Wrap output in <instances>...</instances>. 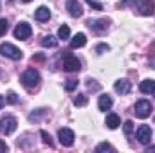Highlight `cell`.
<instances>
[{
  "label": "cell",
  "mask_w": 155,
  "mask_h": 153,
  "mask_svg": "<svg viewBox=\"0 0 155 153\" xmlns=\"http://www.w3.org/2000/svg\"><path fill=\"white\" fill-rule=\"evenodd\" d=\"M7 29H9V22L5 18H0V38L7 33Z\"/></svg>",
  "instance_id": "22"
},
{
  "label": "cell",
  "mask_w": 155,
  "mask_h": 153,
  "mask_svg": "<svg viewBox=\"0 0 155 153\" xmlns=\"http://www.w3.org/2000/svg\"><path fill=\"white\" fill-rule=\"evenodd\" d=\"M96 151L97 153H103V151H114V148L108 144V142H101V144H97L96 146Z\"/></svg>",
  "instance_id": "21"
},
{
  "label": "cell",
  "mask_w": 155,
  "mask_h": 153,
  "mask_svg": "<svg viewBox=\"0 0 155 153\" xmlns=\"http://www.w3.org/2000/svg\"><path fill=\"white\" fill-rule=\"evenodd\" d=\"M76 86H78V79H69V81H67V85H65V88H67L69 92H72Z\"/></svg>",
  "instance_id": "26"
},
{
  "label": "cell",
  "mask_w": 155,
  "mask_h": 153,
  "mask_svg": "<svg viewBox=\"0 0 155 153\" xmlns=\"http://www.w3.org/2000/svg\"><path fill=\"white\" fill-rule=\"evenodd\" d=\"M85 43H87V36H85L83 33H78L76 36L71 40V47H72V49H79V47H85Z\"/></svg>",
  "instance_id": "16"
},
{
  "label": "cell",
  "mask_w": 155,
  "mask_h": 153,
  "mask_svg": "<svg viewBox=\"0 0 155 153\" xmlns=\"http://www.w3.org/2000/svg\"><path fill=\"white\" fill-rule=\"evenodd\" d=\"M67 11H69V15L74 16V18H79V16L83 15V7H81V4H79L78 0H69V2H67Z\"/></svg>",
  "instance_id": "10"
},
{
  "label": "cell",
  "mask_w": 155,
  "mask_h": 153,
  "mask_svg": "<svg viewBox=\"0 0 155 153\" xmlns=\"http://www.w3.org/2000/svg\"><path fill=\"white\" fill-rule=\"evenodd\" d=\"M85 2H87V4H88L90 7H94V9H97V11H101V9H103V5H101L99 2H94V0H85Z\"/></svg>",
  "instance_id": "27"
},
{
  "label": "cell",
  "mask_w": 155,
  "mask_h": 153,
  "mask_svg": "<svg viewBox=\"0 0 155 153\" xmlns=\"http://www.w3.org/2000/svg\"><path fill=\"white\" fill-rule=\"evenodd\" d=\"M123 126H124V133H126V135H132V132H134V122H132V121H126Z\"/></svg>",
  "instance_id": "25"
},
{
  "label": "cell",
  "mask_w": 155,
  "mask_h": 153,
  "mask_svg": "<svg viewBox=\"0 0 155 153\" xmlns=\"http://www.w3.org/2000/svg\"><path fill=\"white\" fill-rule=\"evenodd\" d=\"M150 151H155V146H148L146 148V153H150Z\"/></svg>",
  "instance_id": "32"
},
{
  "label": "cell",
  "mask_w": 155,
  "mask_h": 153,
  "mask_svg": "<svg viewBox=\"0 0 155 153\" xmlns=\"http://www.w3.org/2000/svg\"><path fill=\"white\" fill-rule=\"evenodd\" d=\"M5 151H7V144L4 141H0V153H5Z\"/></svg>",
  "instance_id": "30"
},
{
  "label": "cell",
  "mask_w": 155,
  "mask_h": 153,
  "mask_svg": "<svg viewBox=\"0 0 155 153\" xmlns=\"http://www.w3.org/2000/svg\"><path fill=\"white\" fill-rule=\"evenodd\" d=\"M61 69L67 70V72H78V70L81 69V63H79V60H78L76 56L65 54V56L61 58Z\"/></svg>",
  "instance_id": "4"
},
{
  "label": "cell",
  "mask_w": 155,
  "mask_h": 153,
  "mask_svg": "<svg viewBox=\"0 0 155 153\" xmlns=\"http://www.w3.org/2000/svg\"><path fill=\"white\" fill-rule=\"evenodd\" d=\"M87 25L96 33H103V31L108 29V20H88Z\"/></svg>",
  "instance_id": "11"
},
{
  "label": "cell",
  "mask_w": 155,
  "mask_h": 153,
  "mask_svg": "<svg viewBox=\"0 0 155 153\" xmlns=\"http://www.w3.org/2000/svg\"><path fill=\"white\" fill-rule=\"evenodd\" d=\"M69 36H71V29H69V25H61V27L58 29V38L67 40Z\"/></svg>",
  "instance_id": "19"
},
{
  "label": "cell",
  "mask_w": 155,
  "mask_h": 153,
  "mask_svg": "<svg viewBox=\"0 0 155 153\" xmlns=\"http://www.w3.org/2000/svg\"><path fill=\"white\" fill-rule=\"evenodd\" d=\"M22 2H31V0H22Z\"/></svg>",
  "instance_id": "33"
},
{
  "label": "cell",
  "mask_w": 155,
  "mask_h": 153,
  "mask_svg": "<svg viewBox=\"0 0 155 153\" xmlns=\"http://www.w3.org/2000/svg\"><path fill=\"white\" fill-rule=\"evenodd\" d=\"M4 105H5V97H4V96H0V108H2Z\"/></svg>",
  "instance_id": "31"
},
{
  "label": "cell",
  "mask_w": 155,
  "mask_h": 153,
  "mask_svg": "<svg viewBox=\"0 0 155 153\" xmlns=\"http://www.w3.org/2000/svg\"><path fill=\"white\" fill-rule=\"evenodd\" d=\"M96 50H97V52H105V50H110V47H108V45H105V43H101V45H97V47H96Z\"/></svg>",
  "instance_id": "29"
},
{
  "label": "cell",
  "mask_w": 155,
  "mask_h": 153,
  "mask_svg": "<svg viewBox=\"0 0 155 153\" xmlns=\"http://www.w3.org/2000/svg\"><path fill=\"white\" fill-rule=\"evenodd\" d=\"M141 92H144V94H152L155 97V81L153 79H144L143 83H141Z\"/></svg>",
  "instance_id": "15"
},
{
  "label": "cell",
  "mask_w": 155,
  "mask_h": 153,
  "mask_svg": "<svg viewBox=\"0 0 155 153\" xmlns=\"http://www.w3.org/2000/svg\"><path fill=\"white\" fill-rule=\"evenodd\" d=\"M45 114V110H38V112H33V114H29V121L31 122H35V121H40V117Z\"/></svg>",
  "instance_id": "23"
},
{
  "label": "cell",
  "mask_w": 155,
  "mask_h": 153,
  "mask_svg": "<svg viewBox=\"0 0 155 153\" xmlns=\"http://www.w3.org/2000/svg\"><path fill=\"white\" fill-rule=\"evenodd\" d=\"M35 18H36L38 22H45V20H49V18H51V11H49V7L40 5L38 9L35 11Z\"/></svg>",
  "instance_id": "14"
},
{
  "label": "cell",
  "mask_w": 155,
  "mask_h": 153,
  "mask_svg": "<svg viewBox=\"0 0 155 153\" xmlns=\"http://www.w3.org/2000/svg\"><path fill=\"white\" fill-rule=\"evenodd\" d=\"M76 106H85L87 103H88V97L87 96H83V94H78L76 97H74V101H72Z\"/></svg>",
  "instance_id": "20"
},
{
  "label": "cell",
  "mask_w": 155,
  "mask_h": 153,
  "mask_svg": "<svg viewBox=\"0 0 155 153\" xmlns=\"http://www.w3.org/2000/svg\"><path fill=\"white\" fill-rule=\"evenodd\" d=\"M121 7H126V5H134V9H137L141 15L144 16H150L155 13V4L152 0H121L119 4Z\"/></svg>",
  "instance_id": "1"
},
{
  "label": "cell",
  "mask_w": 155,
  "mask_h": 153,
  "mask_svg": "<svg viewBox=\"0 0 155 153\" xmlns=\"http://www.w3.org/2000/svg\"><path fill=\"white\" fill-rule=\"evenodd\" d=\"M0 54L9 58V60H15V61L22 60V50L18 47H15L13 43H2L0 45Z\"/></svg>",
  "instance_id": "3"
},
{
  "label": "cell",
  "mask_w": 155,
  "mask_h": 153,
  "mask_svg": "<svg viewBox=\"0 0 155 153\" xmlns=\"http://www.w3.org/2000/svg\"><path fill=\"white\" fill-rule=\"evenodd\" d=\"M114 90H116L117 94L124 96V94H128V92L132 90V85H130V81H126V79H119V81H116V85H114Z\"/></svg>",
  "instance_id": "12"
},
{
  "label": "cell",
  "mask_w": 155,
  "mask_h": 153,
  "mask_svg": "<svg viewBox=\"0 0 155 153\" xmlns=\"http://www.w3.org/2000/svg\"><path fill=\"white\" fill-rule=\"evenodd\" d=\"M152 135H153V132H152V128L146 126V124H141V126L137 128V133H135V137H137V141H139L141 144H148V142L152 141Z\"/></svg>",
  "instance_id": "8"
},
{
  "label": "cell",
  "mask_w": 155,
  "mask_h": 153,
  "mask_svg": "<svg viewBox=\"0 0 155 153\" xmlns=\"http://www.w3.org/2000/svg\"><path fill=\"white\" fill-rule=\"evenodd\" d=\"M16 126H18L16 119H15L13 115H5V117L0 121V133H4V135H11V133L16 130Z\"/></svg>",
  "instance_id": "6"
},
{
  "label": "cell",
  "mask_w": 155,
  "mask_h": 153,
  "mask_svg": "<svg viewBox=\"0 0 155 153\" xmlns=\"http://www.w3.org/2000/svg\"><path fill=\"white\" fill-rule=\"evenodd\" d=\"M20 81H22V85L25 86V88H35V86H38L40 83V74L38 70H35V69H27L24 74H22V77H20Z\"/></svg>",
  "instance_id": "2"
},
{
  "label": "cell",
  "mask_w": 155,
  "mask_h": 153,
  "mask_svg": "<svg viewBox=\"0 0 155 153\" xmlns=\"http://www.w3.org/2000/svg\"><path fill=\"white\" fill-rule=\"evenodd\" d=\"M105 124H107L110 130H116V128H119V124H121V119H119V115H116V114H108Z\"/></svg>",
  "instance_id": "17"
},
{
  "label": "cell",
  "mask_w": 155,
  "mask_h": 153,
  "mask_svg": "<svg viewBox=\"0 0 155 153\" xmlns=\"http://www.w3.org/2000/svg\"><path fill=\"white\" fill-rule=\"evenodd\" d=\"M7 101L15 105V103H18V96H16L15 92H9V94H7Z\"/></svg>",
  "instance_id": "28"
},
{
  "label": "cell",
  "mask_w": 155,
  "mask_h": 153,
  "mask_svg": "<svg viewBox=\"0 0 155 153\" xmlns=\"http://www.w3.org/2000/svg\"><path fill=\"white\" fill-rule=\"evenodd\" d=\"M152 110H153V106H152V103L146 101V99L137 101L135 106H134V112H135V115H137L139 119H146L148 115L152 114Z\"/></svg>",
  "instance_id": "5"
},
{
  "label": "cell",
  "mask_w": 155,
  "mask_h": 153,
  "mask_svg": "<svg viewBox=\"0 0 155 153\" xmlns=\"http://www.w3.org/2000/svg\"><path fill=\"white\" fill-rule=\"evenodd\" d=\"M112 105H114V101H112V97H110V96H107V94L99 96L97 106H99V110H101V112H107V110H110V108H112Z\"/></svg>",
  "instance_id": "13"
},
{
  "label": "cell",
  "mask_w": 155,
  "mask_h": 153,
  "mask_svg": "<svg viewBox=\"0 0 155 153\" xmlns=\"http://www.w3.org/2000/svg\"><path fill=\"white\" fill-rule=\"evenodd\" d=\"M58 139H60L61 146H72L76 137H74V132L71 128H60L58 130Z\"/></svg>",
  "instance_id": "7"
},
{
  "label": "cell",
  "mask_w": 155,
  "mask_h": 153,
  "mask_svg": "<svg viewBox=\"0 0 155 153\" xmlns=\"http://www.w3.org/2000/svg\"><path fill=\"white\" fill-rule=\"evenodd\" d=\"M41 45L52 49V47L58 45V38H54V36H51V34H49V36H43V38H41Z\"/></svg>",
  "instance_id": "18"
},
{
  "label": "cell",
  "mask_w": 155,
  "mask_h": 153,
  "mask_svg": "<svg viewBox=\"0 0 155 153\" xmlns=\"http://www.w3.org/2000/svg\"><path fill=\"white\" fill-rule=\"evenodd\" d=\"M40 135H41V139H43V142H45V144L52 146V139H51V135H49L45 130H41V132H40Z\"/></svg>",
  "instance_id": "24"
},
{
  "label": "cell",
  "mask_w": 155,
  "mask_h": 153,
  "mask_svg": "<svg viewBox=\"0 0 155 153\" xmlns=\"http://www.w3.org/2000/svg\"><path fill=\"white\" fill-rule=\"evenodd\" d=\"M15 38L16 40H27L31 38V33H33V29H31V25L29 24H25V22H22V24H18L16 27H15Z\"/></svg>",
  "instance_id": "9"
}]
</instances>
